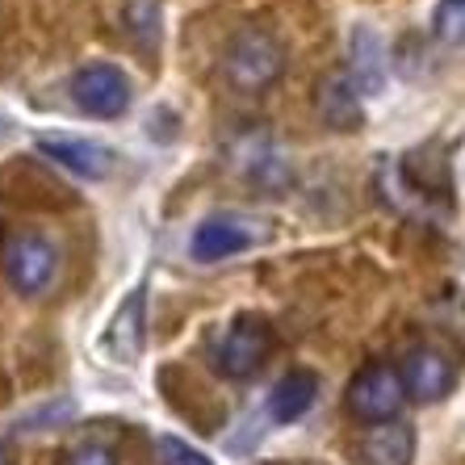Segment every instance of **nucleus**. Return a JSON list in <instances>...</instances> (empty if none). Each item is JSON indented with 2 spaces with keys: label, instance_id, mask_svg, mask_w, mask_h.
Wrapping results in <instances>:
<instances>
[{
  "label": "nucleus",
  "instance_id": "nucleus-1",
  "mask_svg": "<svg viewBox=\"0 0 465 465\" xmlns=\"http://www.w3.org/2000/svg\"><path fill=\"white\" fill-rule=\"evenodd\" d=\"M282 67H285L282 43H277L269 30H256V25L239 30L227 43V51H223V72H227V80L239 93L269 88L272 80L282 76Z\"/></svg>",
  "mask_w": 465,
  "mask_h": 465
},
{
  "label": "nucleus",
  "instance_id": "nucleus-2",
  "mask_svg": "<svg viewBox=\"0 0 465 465\" xmlns=\"http://www.w3.org/2000/svg\"><path fill=\"white\" fill-rule=\"evenodd\" d=\"M407 402V386L402 373L386 361H373L348 381V411L365 423H394V415Z\"/></svg>",
  "mask_w": 465,
  "mask_h": 465
},
{
  "label": "nucleus",
  "instance_id": "nucleus-6",
  "mask_svg": "<svg viewBox=\"0 0 465 465\" xmlns=\"http://www.w3.org/2000/svg\"><path fill=\"white\" fill-rule=\"evenodd\" d=\"M402 386L407 394L420 402H440L457 381V369H453V357L436 344H423V348H411L407 361H402Z\"/></svg>",
  "mask_w": 465,
  "mask_h": 465
},
{
  "label": "nucleus",
  "instance_id": "nucleus-11",
  "mask_svg": "<svg viewBox=\"0 0 465 465\" xmlns=\"http://www.w3.org/2000/svg\"><path fill=\"white\" fill-rule=\"evenodd\" d=\"M314 399H319V378H314L311 369H290V373L277 381V390H272L269 411H272V420L293 423L311 411Z\"/></svg>",
  "mask_w": 465,
  "mask_h": 465
},
{
  "label": "nucleus",
  "instance_id": "nucleus-17",
  "mask_svg": "<svg viewBox=\"0 0 465 465\" xmlns=\"http://www.w3.org/2000/svg\"><path fill=\"white\" fill-rule=\"evenodd\" d=\"M0 465H13V457H9V453H5V449H0Z\"/></svg>",
  "mask_w": 465,
  "mask_h": 465
},
{
  "label": "nucleus",
  "instance_id": "nucleus-5",
  "mask_svg": "<svg viewBox=\"0 0 465 465\" xmlns=\"http://www.w3.org/2000/svg\"><path fill=\"white\" fill-rule=\"evenodd\" d=\"M72 101L88 118H122L130 105V80L114 64H88L72 76Z\"/></svg>",
  "mask_w": 465,
  "mask_h": 465
},
{
  "label": "nucleus",
  "instance_id": "nucleus-16",
  "mask_svg": "<svg viewBox=\"0 0 465 465\" xmlns=\"http://www.w3.org/2000/svg\"><path fill=\"white\" fill-rule=\"evenodd\" d=\"M67 465H118V457H114V449H109V444L88 440V444H80V449H72Z\"/></svg>",
  "mask_w": 465,
  "mask_h": 465
},
{
  "label": "nucleus",
  "instance_id": "nucleus-9",
  "mask_svg": "<svg viewBox=\"0 0 465 465\" xmlns=\"http://www.w3.org/2000/svg\"><path fill=\"white\" fill-rule=\"evenodd\" d=\"M243 248H252V231L243 227V223H235V218H206V223L193 231V243H189L193 260H202V264L227 260Z\"/></svg>",
  "mask_w": 465,
  "mask_h": 465
},
{
  "label": "nucleus",
  "instance_id": "nucleus-8",
  "mask_svg": "<svg viewBox=\"0 0 465 465\" xmlns=\"http://www.w3.org/2000/svg\"><path fill=\"white\" fill-rule=\"evenodd\" d=\"M348 54H352V64H348V80L357 84V93H381L386 88V46H381L378 30L373 25H357V30L348 34Z\"/></svg>",
  "mask_w": 465,
  "mask_h": 465
},
{
  "label": "nucleus",
  "instance_id": "nucleus-10",
  "mask_svg": "<svg viewBox=\"0 0 465 465\" xmlns=\"http://www.w3.org/2000/svg\"><path fill=\"white\" fill-rule=\"evenodd\" d=\"M415 461V432L407 423H378L361 440V465H411Z\"/></svg>",
  "mask_w": 465,
  "mask_h": 465
},
{
  "label": "nucleus",
  "instance_id": "nucleus-12",
  "mask_svg": "<svg viewBox=\"0 0 465 465\" xmlns=\"http://www.w3.org/2000/svg\"><path fill=\"white\" fill-rule=\"evenodd\" d=\"M143 311H147L143 290H130V298L118 306V314H114V327H109L105 344L118 361H134L143 352Z\"/></svg>",
  "mask_w": 465,
  "mask_h": 465
},
{
  "label": "nucleus",
  "instance_id": "nucleus-3",
  "mask_svg": "<svg viewBox=\"0 0 465 465\" xmlns=\"http://www.w3.org/2000/svg\"><path fill=\"white\" fill-rule=\"evenodd\" d=\"M0 269L22 298H38L59 272V248L43 235H13L0 252Z\"/></svg>",
  "mask_w": 465,
  "mask_h": 465
},
{
  "label": "nucleus",
  "instance_id": "nucleus-4",
  "mask_svg": "<svg viewBox=\"0 0 465 465\" xmlns=\"http://www.w3.org/2000/svg\"><path fill=\"white\" fill-rule=\"evenodd\" d=\"M272 352V331L260 319H235L214 344V369L223 378H252Z\"/></svg>",
  "mask_w": 465,
  "mask_h": 465
},
{
  "label": "nucleus",
  "instance_id": "nucleus-13",
  "mask_svg": "<svg viewBox=\"0 0 465 465\" xmlns=\"http://www.w3.org/2000/svg\"><path fill=\"white\" fill-rule=\"evenodd\" d=\"M319 109L323 118L336 130H357L361 126V101H357V84L348 76H331L319 93Z\"/></svg>",
  "mask_w": 465,
  "mask_h": 465
},
{
  "label": "nucleus",
  "instance_id": "nucleus-15",
  "mask_svg": "<svg viewBox=\"0 0 465 465\" xmlns=\"http://www.w3.org/2000/svg\"><path fill=\"white\" fill-rule=\"evenodd\" d=\"M160 457H163V465H214L202 449H193V444H184V440H176V436H160Z\"/></svg>",
  "mask_w": 465,
  "mask_h": 465
},
{
  "label": "nucleus",
  "instance_id": "nucleus-14",
  "mask_svg": "<svg viewBox=\"0 0 465 465\" xmlns=\"http://www.w3.org/2000/svg\"><path fill=\"white\" fill-rule=\"evenodd\" d=\"M432 34L449 46H465V0H440V5H436Z\"/></svg>",
  "mask_w": 465,
  "mask_h": 465
},
{
  "label": "nucleus",
  "instance_id": "nucleus-7",
  "mask_svg": "<svg viewBox=\"0 0 465 465\" xmlns=\"http://www.w3.org/2000/svg\"><path fill=\"white\" fill-rule=\"evenodd\" d=\"M38 152L46 160H54L59 168L67 173L84 176V181H105L114 173V152L105 143H93V139H72V134H43L38 139Z\"/></svg>",
  "mask_w": 465,
  "mask_h": 465
}]
</instances>
